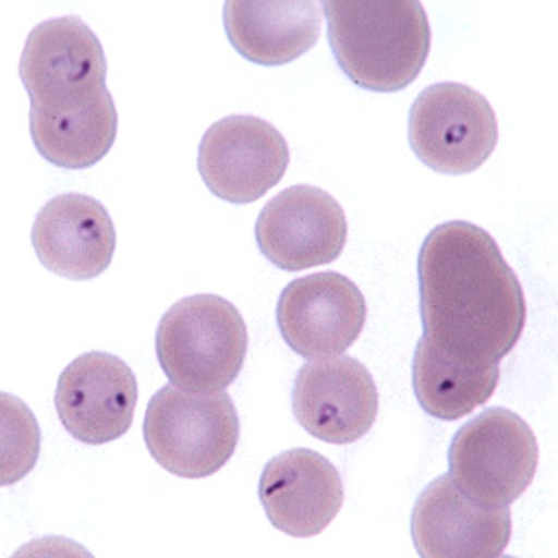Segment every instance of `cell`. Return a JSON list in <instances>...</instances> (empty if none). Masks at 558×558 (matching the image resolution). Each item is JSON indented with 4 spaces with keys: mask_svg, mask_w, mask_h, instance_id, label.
Wrapping results in <instances>:
<instances>
[{
    "mask_svg": "<svg viewBox=\"0 0 558 558\" xmlns=\"http://www.w3.org/2000/svg\"><path fill=\"white\" fill-rule=\"evenodd\" d=\"M417 274L423 337L434 349L471 367L512 352L525 330V294L486 229L462 220L432 229Z\"/></svg>",
    "mask_w": 558,
    "mask_h": 558,
    "instance_id": "obj_1",
    "label": "cell"
},
{
    "mask_svg": "<svg viewBox=\"0 0 558 558\" xmlns=\"http://www.w3.org/2000/svg\"><path fill=\"white\" fill-rule=\"evenodd\" d=\"M336 62L363 89L393 94L417 78L430 52V23L417 0H326Z\"/></svg>",
    "mask_w": 558,
    "mask_h": 558,
    "instance_id": "obj_2",
    "label": "cell"
},
{
    "mask_svg": "<svg viewBox=\"0 0 558 558\" xmlns=\"http://www.w3.org/2000/svg\"><path fill=\"white\" fill-rule=\"evenodd\" d=\"M246 323L235 304L216 294L179 300L157 328V357L173 386L222 393L246 360Z\"/></svg>",
    "mask_w": 558,
    "mask_h": 558,
    "instance_id": "obj_3",
    "label": "cell"
},
{
    "mask_svg": "<svg viewBox=\"0 0 558 558\" xmlns=\"http://www.w3.org/2000/svg\"><path fill=\"white\" fill-rule=\"evenodd\" d=\"M147 449L181 478L215 475L235 454L241 418L228 393H192L166 386L153 395L144 421Z\"/></svg>",
    "mask_w": 558,
    "mask_h": 558,
    "instance_id": "obj_4",
    "label": "cell"
},
{
    "mask_svg": "<svg viewBox=\"0 0 558 558\" xmlns=\"http://www.w3.org/2000/svg\"><path fill=\"white\" fill-rule=\"evenodd\" d=\"M533 428L507 408H488L457 432L449 449V473L471 499L510 507L538 470Z\"/></svg>",
    "mask_w": 558,
    "mask_h": 558,
    "instance_id": "obj_5",
    "label": "cell"
},
{
    "mask_svg": "<svg viewBox=\"0 0 558 558\" xmlns=\"http://www.w3.org/2000/svg\"><path fill=\"white\" fill-rule=\"evenodd\" d=\"M413 153L434 172L463 175L478 170L499 142V123L488 99L458 83L432 84L410 110Z\"/></svg>",
    "mask_w": 558,
    "mask_h": 558,
    "instance_id": "obj_6",
    "label": "cell"
},
{
    "mask_svg": "<svg viewBox=\"0 0 558 558\" xmlns=\"http://www.w3.org/2000/svg\"><path fill=\"white\" fill-rule=\"evenodd\" d=\"M107 57L94 31L78 17L36 26L21 54L20 76L31 110L54 112L107 94Z\"/></svg>",
    "mask_w": 558,
    "mask_h": 558,
    "instance_id": "obj_7",
    "label": "cell"
},
{
    "mask_svg": "<svg viewBox=\"0 0 558 558\" xmlns=\"http://www.w3.org/2000/svg\"><path fill=\"white\" fill-rule=\"evenodd\" d=\"M291 162L278 129L255 116H228L205 131L197 170L216 197L254 204L283 179Z\"/></svg>",
    "mask_w": 558,
    "mask_h": 558,
    "instance_id": "obj_8",
    "label": "cell"
},
{
    "mask_svg": "<svg viewBox=\"0 0 558 558\" xmlns=\"http://www.w3.org/2000/svg\"><path fill=\"white\" fill-rule=\"evenodd\" d=\"M260 254L272 265L300 272L330 265L343 254L349 222L336 197L312 184H294L272 197L255 223Z\"/></svg>",
    "mask_w": 558,
    "mask_h": 558,
    "instance_id": "obj_9",
    "label": "cell"
},
{
    "mask_svg": "<svg viewBox=\"0 0 558 558\" xmlns=\"http://www.w3.org/2000/svg\"><path fill=\"white\" fill-rule=\"evenodd\" d=\"M279 333L305 360L347 352L362 336L367 302L352 279L339 272L294 279L279 296Z\"/></svg>",
    "mask_w": 558,
    "mask_h": 558,
    "instance_id": "obj_10",
    "label": "cell"
},
{
    "mask_svg": "<svg viewBox=\"0 0 558 558\" xmlns=\"http://www.w3.org/2000/svg\"><path fill=\"white\" fill-rule=\"evenodd\" d=\"M292 412L326 444L362 439L378 417V389L363 363L349 355L305 363L292 389Z\"/></svg>",
    "mask_w": 558,
    "mask_h": 558,
    "instance_id": "obj_11",
    "label": "cell"
},
{
    "mask_svg": "<svg viewBox=\"0 0 558 558\" xmlns=\"http://www.w3.org/2000/svg\"><path fill=\"white\" fill-rule=\"evenodd\" d=\"M412 538L425 558L501 557L512 538V514L471 499L451 475L439 476L413 507Z\"/></svg>",
    "mask_w": 558,
    "mask_h": 558,
    "instance_id": "obj_12",
    "label": "cell"
},
{
    "mask_svg": "<svg viewBox=\"0 0 558 558\" xmlns=\"http://www.w3.org/2000/svg\"><path fill=\"white\" fill-rule=\"evenodd\" d=\"M136 404L138 381L133 368L107 352L78 355L58 378V417L81 444H108L128 434Z\"/></svg>",
    "mask_w": 558,
    "mask_h": 558,
    "instance_id": "obj_13",
    "label": "cell"
},
{
    "mask_svg": "<svg viewBox=\"0 0 558 558\" xmlns=\"http://www.w3.org/2000/svg\"><path fill=\"white\" fill-rule=\"evenodd\" d=\"M259 499L278 531L310 538L323 533L343 507V478L323 454L291 449L265 465Z\"/></svg>",
    "mask_w": 558,
    "mask_h": 558,
    "instance_id": "obj_14",
    "label": "cell"
},
{
    "mask_svg": "<svg viewBox=\"0 0 558 558\" xmlns=\"http://www.w3.org/2000/svg\"><path fill=\"white\" fill-rule=\"evenodd\" d=\"M33 246L47 270L86 281L101 276L114 257L116 228L96 197L62 194L39 210Z\"/></svg>",
    "mask_w": 558,
    "mask_h": 558,
    "instance_id": "obj_15",
    "label": "cell"
},
{
    "mask_svg": "<svg viewBox=\"0 0 558 558\" xmlns=\"http://www.w3.org/2000/svg\"><path fill=\"white\" fill-rule=\"evenodd\" d=\"M223 26L241 57L259 65H286L315 47L323 12L313 0H229Z\"/></svg>",
    "mask_w": 558,
    "mask_h": 558,
    "instance_id": "obj_16",
    "label": "cell"
},
{
    "mask_svg": "<svg viewBox=\"0 0 558 558\" xmlns=\"http://www.w3.org/2000/svg\"><path fill=\"white\" fill-rule=\"evenodd\" d=\"M116 134L118 110L110 92L64 110H31L34 146L45 160L65 170H84L105 159Z\"/></svg>",
    "mask_w": 558,
    "mask_h": 558,
    "instance_id": "obj_17",
    "label": "cell"
},
{
    "mask_svg": "<svg viewBox=\"0 0 558 558\" xmlns=\"http://www.w3.org/2000/svg\"><path fill=\"white\" fill-rule=\"evenodd\" d=\"M412 376L421 408L439 421H457L488 402L501 378V368L499 363L489 367L463 365L421 337L413 354Z\"/></svg>",
    "mask_w": 558,
    "mask_h": 558,
    "instance_id": "obj_18",
    "label": "cell"
},
{
    "mask_svg": "<svg viewBox=\"0 0 558 558\" xmlns=\"http://www.w3.org/2000/svg\"><path fill=\"white\" fill-rule=\"evenodd\" d=\"M4 412V451H2V484L17 483L38 462L39 432L28 408L10 395H2Z\"/></svg>",
    "mask_w": 558,
    "mask_h": 558,
    "instance_id": "obj_19",
    "label": "cell"
}]
</instances>
